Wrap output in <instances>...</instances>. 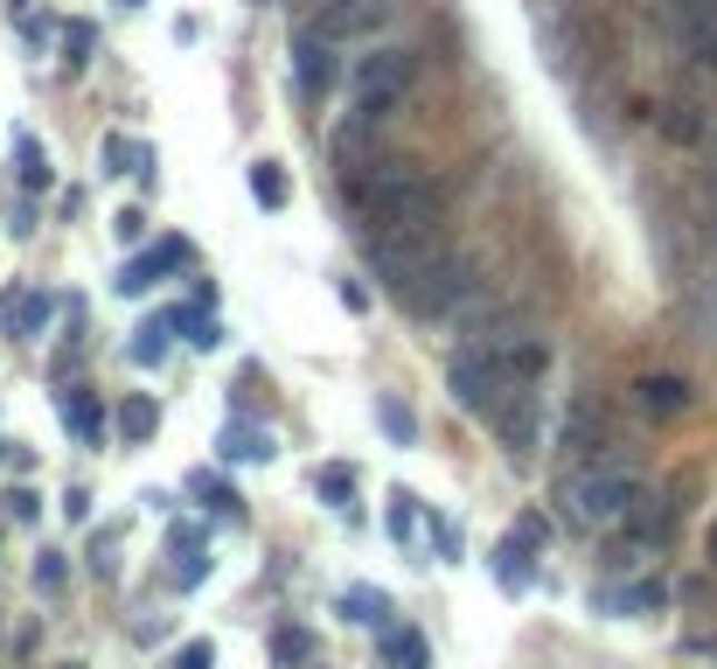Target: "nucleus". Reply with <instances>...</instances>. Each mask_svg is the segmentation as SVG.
<instances>
[{
    "instance_id": "6",
    "label": "nucleus",
    "mask_w": 717,
    "mask_h": 669,
    "mask_svg": "<svg viewBox=\"0 0 717 669\" xmlns=\"http://www.w3.org/2000/svg\"><path fill=\"white\" fill-rule=\"evenodd\" d=\"M474 287H481V279H474V259L446 251V259H439L432 272H425V279H418V287H411L405 300H397V307H405L411 321H446L460 300H474Z\"/></svg>"
},
{
    "instance_id": "12",
    "label": "nucleus",
    "mask_w": 717,
    "mask_h": 669,
    "mask_svg": "<svg viewBox=\"0 0 717 669\" xmlns=\"http://www.w3.org/2000/svg\"><path fill=\"white\" fill-rule=\"evenodd\" d=\"M217 453H223V460H272L279 440H272L265 426H251V419H230V426L217 432Z\"/></svg>"
},
{
    "instance_id": "3",
    "label": "nucleus",
    "mask_w": 717,
    "mask_h": 669,
    "mask_svg": "<svg viewBox=\"0 0 717 669\" xmlns=\"http://www.w3.org/2000/svg\"><path fill=\"white\" fill-rule=\"evenodd\" d=\"M411 84H418V57L411 49H369V57L356 63V119L384 126L411 98Z\"/></svg>"
},
{
    "instance_id": "28",
    "label": "nucleus",
    "mask_w": 717,
    "mask_h": 669,
    "mask_svg": "<svg viewBox=\"0 0 717 669\" xmlns=\"http://www.w3.org/2000/svg\"><path fill=\"white\" fill-rule=\"evenodd\" d=\"M341 607H349V621H369V628H390V600H384V593H369V586H356V593L341 600Z\"/></svg>"
},
{
    "instance_id": "5",
    "label": "nucleus",
    "mask_w": 717,
    "mask_h": 669,
    "mask_svg": "<svg viewBox=\"0 0 717 669\" xmlns=\"http://www.w3.org/2000/svg\"><path fill=\"white\" fill-rule=\"evenodd\" d=\"M446 391H454L460 411H474V419H495V411L509 405V391H522V383L501 377L488 349H460L454 363H446Z\"/></svg>"
},
{
    "instance_id": "32",
    "label": "nucleus",
    "mask_w": 717,
    "mask_h": 669,
    "mask_svg": "<svg viewBox=\"0 0 717 669\" xmlns=\"http://www.w3.org/2000/svg\"><path fill=\"white\" fill-rule=\"evenodd\" d=\"M36 586H42V593H63V558H57V551L36 558Z\"/></svg>"
},
{
    "instance_id": "20",
    "label": "nucleus",
    "mask_w": 717,
    "mask_h": 669,
    "mask_svg": "<svg viewBox=\"0 0 717 669\" xmlns=\"http://www.w3.org/2000/svg\"><path fill=\"white\" fill-rule=\"evenodd\" d=\"M384 656H390V669H425L432 662L425 635H411V628H384Z\"/></svg>"
},
{
    "instance_id": "23",
    "label": "nucleus",
    "mask_w": 717,
    "mask_h": 669,
    "mask_svg": "<svg viewBox=\"0 0 717 669\" xmlns=\"http://www.w3.org/2000/svg\"><path fill=\"white\" fill-rule=\"evenodd\" d=\"M683 49H689V63H697L704 77H717V14L697 21V29H683Z\"/></svg>"
},
{
    "instance_id": "31",
    "label": "nucleus",
    "mask_w": 717,
    "mask_h": 669,
    "mask_svg": "<svg viewBox=\"0 0 717 669\" xmlns=\"http://www.w3.org/2000/svg\"><path fill=\"white\" fill-rule=\"evenodd\" d=\"M411 530H418V509H411L405 488H390V537H397V545H411Z\"/></svg>"
},
{
    "instance_id": "35",
    "label": "nucleus",
    "mask_w": 717,
    "mask_h": 669,
    "mask_svg": "<svg viewBox=\"0 0 717 669\" xmlns=\"http://www.w3.org/2000/svg\"><path fill=\"white\" fill-rule=\"evenodd\" d=\"M8 509H14V523H36V509H42V502L29 496V488H14V496H8Z\"/></svg>"
},
{
    "instance_id": "38",
    "label": "nucleus",
    "mask_w": 717,
    "mask_h": 669,
    "mask_svg": "<svg viewBox=\"0 0 717 669\" xmlns=\"http://www.w3.org/2000/svg\"><path fill=\"white\" fill-rule=\"evenodd\" d=\"M704 551H710V565H717V517H710V537H704Z\"/></svg>"
},
{
    "instance_id": "34",
    "label": "nucleus",
    "mask_w": 717,
    "mask_h": 669,
    "mask_svg": "<svg viewBox=\"0 0 717 669\" xmlns=\"http://www.w3.org/2000/svg\"><path fill=\"white\" fill-rule=\"evenodd\" d=\"M175 669H217V649H209V641H189V649L175 656Z\"/></svg>"
},
{
    "instance_id": "4",
    "label": "nucleus",
    "mask_w": 717,
    "mask_h": 669,
    "mask_svg": "<svg viewBox=\"0 0 717 669\" xmlns=\"http://www.w3.org/2000/svg\"><path fill=\"white\" fill-rule=\"evenodd\" d=\"M565 502H571V523H586V530H614L634 517V502H641V481H634L627 468H592V475H578L565 488Z\"/></svg>"
},
{
    "instance_id": "15",
    "label": "nucleus",
    "mask_w": 717,
    "mask_h": 669,
    "mask_svg": "<svg viewBox=\"0 0 717 669\" xmlns=\"http://www.w3.org/2000/svg\"><path fill=\"white\" fill-rule=\"evenodd\" d=\"M63 419H70V432L84 447H98L104 426H112V419H104V405H98V391H63Z\"/></svg>"
},
{
    "instance_id": "29",
    "label": "nucleus",
    "mask_w": 717,
    "mask_h": 669,
    "mask_svg": "<svg viewBox=\"0 0 717 669\" xmlns=\"http://www.w3.org/2000/svg\"><path fill=\"white\" fill-rule=\"evenodd\" d=\"M272 656H279L286 669H300V662L313 656V635H307V628H279V635H272Z\"/></svg>"
},
{
    "instance_id": "30",
    "label": "nucleus",
    "mask_w": 717,
    "mask_h": 669,
    "mask_svg": "<svg viewBox=\"0 0 717 669\" xmlns=\"http://www.w3.org/2000/svg\"><path fill=\"white\" fill-rule=\"evenodd\" d=\"M91 49H98V29H91V21H70V29H63V63L70 70L91 63Z\"/></svg>"
},
{
    "instance_id": "16",
    "label": "nucleus",
    "mask_w": 717,
    "mask_h": 669,
    "mask_svg": "<svg viewBox=\"0 0 717 669\" xmlns=\"http://www.w3.org/2000/svg\"><path fill=\"white\" fill-rule=\"evenodd\" d=\"M168 334H175V314H153V321H140V328H132V363H140V370H153V363H161V356H168Z\"/></svg>"
},
{
    "instance_id": "36",
    "label": "nucleus",
    "mask_w": 717,
    "mask_h": 669,
    "mask_svg": "<svg viewBox=\"0 0 717 669\" xmlns=\"http://www.w3.org/2000/svg\"><path fill=\"white\" fill-rule=\"evenodd\" d=\"M63 517H70V523L91 517V496H84V488H70V496H63Z\"/></svg>"
},
{
    "instance_id": "8",
    "label": "nucleus",
    "mask_w": 717,
    "mask_h": 669,
    "mask_svg": "<svg viewBox=\"0 0 717 669\" xmlns=\"http://www.w3.org/2000/svg\"><path fill=\"white\" fill-rule=\"evenodd\" d=\"M293 77H300V98H313V106L335 91L341 63H335V42H328L321 29H300V36H293Z\"/></svg>"
},
{
    "instance_id": "1",
    "label": "nucleus",
    "mask_w": 717,
    "mask_h": 669,
    "mask_svg": "<svg viewBox=\"0 0 717 669\" xmlns=\"http://www.w3.org/2000/svg\"><path fill=\"white\" fill-rule=\"evenodd\" d=\"M356 202H362V217L377 223V230H425V223L439 217V196L418 174V161H384L377 174H362Z\"/></svg>"
},
{
    "instance_id": "13",
    "label": "nucleus",
    "mask_w": 717,
    "mask_h": 669,
    "mask_svg": "<svg viewBox=\"0 0 717 669\" xmlns=\"http://www.w3.org/2000/svg\"><path fill=\"white\" fill-rule=\"evenodd\" d=\"M634 405H641L648 419H676V411H689V383L683 377H641L634 383Z\"/></svg>"
},
{
    "instance_id": "37",
    "label": "nucleus",
    "mask_w": 717,
    "mask_h": 669,
    "mask_svg": "<svg viewBox=\"0 0 717 669\" xmlns=\"http://www.w3.org/2000/svg\"><path fill=\"white\" fill-rule=\"evenodd\" d=\"M112 230H119V238H126V244H132V238H140V230H147V217H140V210H126V217H119V223H112Z\"/></svg>"
},
{
    "instance_id": "25",
    "label": "nucleus",
    "mask_w": 717,
    "mask_h": 669,
    "mask_svg": "<svg viewBox=\"0 0 717 669\" xmlns=\"http://www.w3.org/2000/svg\"><path fill=\"white\" fill-rule=\"evenodd\" d=\"M495 579L509 586V593H522V586H529V551L516 545V537H509V545H495Z\"/></svg>"
},
{
    "instance_id": "26",
    "label": "nucleus",
    "mask_w": 717,
    "mask_h": 669,
    "mask_svg": "<svg viewBox=\"0 0 717 669\" xmlns=\"http://www.w3.org/2000/svg\"><path fill=\"white\" fill-rule=\"evenodd\" d=\"M313 496H321L328 509H349L356 502V475L349 468H321V475H313Z\"/></svg>"
},
{
    "instance_id": "22",
    "label": "nucleus",
    "mask_w": 717,
    "mask_h": 669,
    "mask_svg": "<svg viewBox=\"0 0 717 669\" xmlns=\"http://www.w3.org/2000/svg\"><path fill=\"white\" fill-rule=\"evenodd\" d=\"M592 607H606V613H648V607H661V586L648 579V586H627V593H592Z\"/></svg>"
},
{
    "instance_id": "24",
    "label": "nucleus",
    "mask_w": 717,
    "mask_h": 669,
    "mask_svg": "<svg viewBox=\"0 0 717 669\" xmlns=\"http://www.w3.org/2000/svg\"><path fill=\"white\" fill-rule=\"evenodd\" d=\"M661 133H669V140H683V147H704L710 119H697V106H669V112H661Z\"/></svg>"
},
{
    "instance_id": "7",
    "label": "nucleus",
    "mask_w": 717,
    "mask_h": 669,
    "mask_svg": "<svg viewBox=\"0 0 717 669\" xmlns=\"http://www.w3.org/2000/svg\"><path fill=\"white\" fill-rule=\"evenodd\" d=\"M313 29L328 42H377V29H390V0H328Z\"/></svg>"
},
{
    "instance_id": "17",
    "label": "nucleus",
    "mask_w": 717,
    "mask_h": 669,
    "mask_svg": "<svg viewBox=\"0 0 717 669\" xmlns=\"http://www.w3.org/2000/svg\"><path fill=\"white\" fill-rule=\"evenodd\" d=\"M189 496H196V502H209V509H217V517H230V523L245 517V502H237V488H230L223 475H209V468H196V475H189Z\"/></svg>"
},
{
    "instance_id": "2",
    "label": "nucleus",
    "mask_w": 717,
    "mask_h": 669,
    "mask_svg": "<svg viewBox=\"0 0 717 669\" xmlns=\"http://www.w3.org/2000/svg\"><path fill=\"white\" fill-rule=\"evenodd\" d=\"M362 251H369V272H377L384 287H390V300H405L418 279L446 259V244H439L432 223H425V230H369Z\"/></svg>"
},
{
    "instance_id": "10",
    "label": "nucleus",
    "mask_w": 717,
    "mask_h": 669,
    "mask_svg": "<svg viewBox=\"0 0 717 669\" xmlns=\"http://www.w3.org/2000/svg\"><path fill=\"white\" fill-rule=\"evenodd\" d=\"M501 440H509V453H529L537 447V432H544V405H537V391H509V405L488 419Z\"/></svg>"
},
{
    "instance_id": "18",
    "label": "nucleus",
    "mask_w": 717,
    "mask_h": 669,
    "mask_svg": "<svg viewBox=\"0 0 717 669\" xmlns=\"http://www.w3.org/2000/svg\"><path fill=\"white\" fill-rule=\"evenodd\" d=\"M377 426L390 432V447H418V419H411V405H405V398L377 391Z\"/></svg>"
},
{
    "instance_id": "39",
    "label": "nucleus",
    "mask_w": 717,
    "mask_h": 669,
    "mask_svg": "<svg viewBox=\"0 0 717 669\" xmlns=\"http://www.w3.org/2000/svg\"><path fill=\"white\" fill-rule=\"evenodd\" d=\"M704 147H710V168H717V126H710V133H704Z\"/></svg>"
},
{
    "instance_id": "21",
    "label": "nucleus",
    "mask_w": 717,
    "mask_h": 669,
    "mask_svg": "<svg viewBox=\"0 0 717 669\" xmlns=\"http://www.w3.org/2000/svg\"><path fill=\"white\" fill-rule=\"evenodd\" d=\"M153 426H161V411H153V398H126L119 405V440H153Z\"/></svg>"
},
{
    "instance_id": "14",
    "label": "nucleus",
    "mask_w": 717,
    "mask_h": 669,
    "mask_svg": "<svg viewBox=\"0 0 717 669\" xmlns=\"http://www.w3.org/2000/svg\"><path fill=\"white\" fill-rule=\"evenodd\" d=\"M49 321H57V293H14L8 300V334H21V342H36Z\"/></svg>"
},
{
    "instance_id": "27",
    "label": "nucleus",
    "mask_w": 717,
    "mask_h": 669,
    "mask_svg": "<svg viewBox=\"0 0 717 669\" xmlns=\"http://www.w3.org/2000/svg\"><path fill=\"white\" fill-rule=\"evenodd\" d=\"M14 161H21V189H49V153H42L29 133L14 140Z\"/></svg>"
},
{
    "instance_id": "11",
    "label": "nucleus",
    "mask_w": 717,
    "mask_h": 669,
    "mask_svg": "<svg viewBox=\"0 0 717 669\" xmlns=\"http://www.w3.org/2000/svg\"><path fill=\"white\" fill-rule=\"evenodd\" d=\"M168 579L181 586V593H196V586L209 579V558H202V523H175L168 530Z\"/></svg>"
},
{
    "instance_id": "40",
    "label": "nucleus",
    "mask_w": 717,
    "mask_h": 669,
    "mask_svg": "<svg viewBox=\"0 0 717 669\" xmlns=\"http://www.w3.org/2000/svg\"><path fill=\"white\" fill-rule=\"evenodd\" d=\"M119 8H147V0H119Z\"/></svg>"
},
{
    "instance_id": "9",
    "label": "nucleus",
    "mask_w": 717,
    "mask_h": 669,
    "mask_svg": "<svg viewBox=\"0 0 717 669\" xmlns=\"http://www.w3.org/2000/svg\"><path fill=\"white\" fill-rule=\"evenodd\" d=\"M181 266H189V238H161L153 251H140V259H132V266L112 279V287H119L126 300H140L153 279H168V272H181Z\"/></svg>"
},
{
    "instance_id": "33",
    "label": "nucleus",
    "mask_w": 717,
    "mask_h": 669,
    "mask_svg": "<svg viewBox=\"0 0 717 669\" xmlns=\"http://www.w3.org/2000/svg\"><path fill=\"white\" fill-rule=\"evenodd\" d=\"M516 545H522V551L550 545V523H544V517H522V523H516Z\"/></svg>"
},
{
    "instance_id": "19",
    "label": "nucleus",
    "mask_w": 717,
    "mask_h": 669,
    "mask_svg": "<svg viewBox=\"0 0 717 669\" xmlns=\"http://www.w3.org/2000/svg\"><path fill=\"white\" fill-rule=\"evenodd\" d=\"M251 196L265 202V210H286V202H293V182H286L279 161H251Z\"/></svg>"
}]
</instances>
